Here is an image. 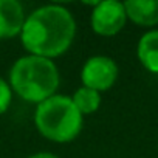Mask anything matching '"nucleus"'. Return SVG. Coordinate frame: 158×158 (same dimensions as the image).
<instances>
[{
    "label": "nucleus",
    "instance_id": "f257e3e1",
    "mask_svg": "<svg viewBox=\"0 0 158 158\" xmlns=\"http://www.w3.org/2000/svg\"><path fill=\"white\" fill-rule=\"evenodd\" d=\"M76 20L71 11L62 5H42L27 14L20 33L22 47L27 54L54 60L65 54L76 37Z\"/></svg>",
    "mask_w": 158,
    "mask_h": 158
},
{
    "label": "nucleus",
    "instance_id": "f03ea898",
    "mask_svg": "<svg viewBox=\"0 0 158 158\" xmlns=\"http://www.w3.org/2000/svg\"><path fill=\"white\" fill-rule=\"evenodd\" d=\"M8 82L14 95L37 106L56 95L60 84V73L54 60L23 54L11 65Z\"/></svg>",
    "mask_w": 158,
    "mask_h": 158
},
{
    "label": "nucleus",
    "instance_id": "7ed1b4c3",
    "mask_svg": "<svg viewBox=\"0 0 158 158\" xmlns=\"http://www.w3.org/2000/svg\"><path fill=\"white\" fill-rule=\"evenodd\" d=\"M34 126L48 141L65 144L74 141L84 126V116L68 95H53L36 106Z\"/></svg>",
    "mask_w": 158,
    "mask_h": 158
},
{
    "label": "nucleus",
    "instance_id": "20e7f679",
    "mask_svg": "<svg viewBox=\"0 0 158 158\" xmlns=\"http://www.w3.org/2000/svg\"><path fill=\"white\" fill-rule=\"evenodd\" d=\"M119 74V68L115 59L106 54L90 56L81 68L82 87L96 90L99 93L110 90Z\"/></svg>",
    "mask_w": 158,
    "mask_h": 158
},
{
    "label": "nucleus",
    "instance_id": "39448f33",
    "mask_svg": "<svg viewBox=\"0 0 158 158\" xmlns=\"http://www.w3.org/2000/svg\"><path fill=\"white\" fill-rule=\"evenodd\" d=\"M127 14L124 2L118 0H101L95 2L90 13V27L95 34L101 37H113L124 30Z\"/></svg>",
    "mask_w": 158,
    "mask_h": 158
},
{
    "label": "nucleus",
    "instance_id": "423d86ee",
    "mask_svg": "<svg viewBox=\"0 0 158 158\" xmlns=\"http://www.w3.org/2000/svg\"><path fill=\"white\" fill-rule=\"evenodd\" d=\"M27 13L19 0H0V39L19 37L25 25Z\"/></svg>",
    "mask_w": 158,
    "mask_h": 158
},
{
    "label": "nucleus",
    "instance_id": "0eeeda50",
    "mask_svg": "<svg viewBox=\"0 0 158 158\" xmlns=\"http://www.w3.org/2000/svg\"><path fill=\"white\" fill-rule=\"evenodd\" d=\"M127 20L141 28L158 25V0H127L124 2Z\"/></svg>",
    "mask_w": 158,
    "mask_h": 158
},
{
    "label": "nucleus",
    "instance_id": "6e6552de",
    "mask_svg": "<svg viewBox=\"0 0 158 158\" xmlns=\"http://www.w3.org/2000/svg\"><path fill=\"white\" fill-rule=\"evenodd\" d=\"M136 56L147 71L158 74V30H149L139 37Z\"/></svg>",
    "mask_w": 158,
    "mask_h": 158
},
{
    "label": "nucleus",
    "instance_id": "1a4fd4ad",
    "mask_svg": "<svg viewBox=\"0 0 158 158\" xmlns=\"http://www.w3.org/2000/svg\"><path fill=\"white\" fill-rule=\"evenodd\" d=\"M71 101L76 106V109L81 112L82 116L93 115L101 107V93L81 85L71 95Z\"/></svg>",
    "mask_w": 158,
    "mask_h": 158
},
{
    "label": "nucleus",
    "instance_id": "9d476101",
    "mask_svg": "<svg viewBox=\"0 0 158 158\" xmlns=\"http://www.w3.org/2000/svg\"><path fill=\"white\" fill-rule=\"evenodd\" d=\"M13 90L6 79L0 77V115L8 112V109L13 104Z\"/></svg>",
    "mask_w": 158,
    "mask_h": 158
},
{
    "label": "nucleus",
    "instance_id": "9b49d317",
    "mask_svg": "<svg viewBox=\"0 0 158 158\" xmlns=\"http://www.w3.org/2000/svg\"><path fill=\"white\" fill-rule=\"evenodd\" d=\"M27 158H60V156L53 153V152H36V153H33Z\"/></svg>",
    "mask_w": 158,
    "mask_h": 158
}]
</instances>
